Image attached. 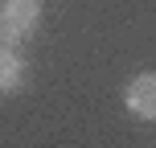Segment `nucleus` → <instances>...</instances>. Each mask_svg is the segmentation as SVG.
Here are the masks:
<instances>
[{"label":"nucleus","instance_id":"f03ea898","mask_svg":"<svg viewBox=\"0 0 156 148\" xmlns=\"http://www.w3.org/2000/svg\"><path fill=\"white\" fill-rule=\"evenodd\" d=\"M123 103L136 119H156V70H144L127 82L123 91Z\"/></svg>","mask_w":156,"mask_h":148},{"label":"nucleus","instance_id":"f257e3e1","mask_svg":"<svg viewBox=\"0 0 156 148\" xmlns=\"http://www.w3.org/2000/svg\"><path fill=\"white\" fill-rule=\"evenodd\" d=\"M41 21V4L37 0H0V41L16 45L25 41Z\"/></svg>","mask_w":156,"mask_h":148},{"label":"nucleus","instance_id":"7ed1b4c3","mask_svg":"<svg viewBox=\"0 0 156 148\" xmlns=\"http://www.w3.org/2000/svg\"><path fill=\"white\" fill-rule=\"evenodd\" d=\"M25 78V62L8 41H0V95H12Z\"/></svg>","mask_w":156,"mask_h":148}]
</instances>
